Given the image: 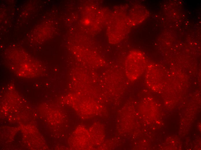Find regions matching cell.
Here are the masks:
<instances>
[{"instance_id":"obj_1","label":"cell","mask_w":201,"mask_h":150,"mask_svg":"<svg viewBox=\"0 0 201 150\" xmlns=\"http://www.w3.org/2000/svg\"><path fill=\"white\" fill-rule=\"evenodd\" d=\"M142 58L136 52L130 54L125 63V72L128 79L133 81L142 73L144 65Z\"/></svg>"}]
</instances>
